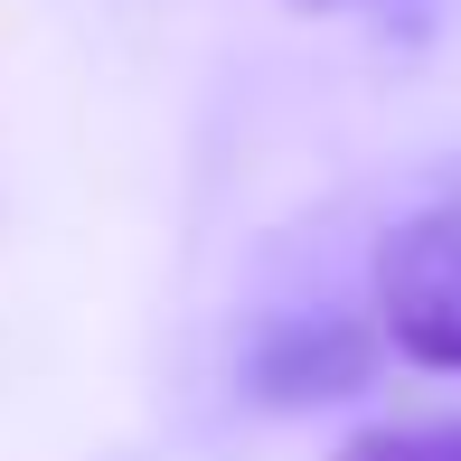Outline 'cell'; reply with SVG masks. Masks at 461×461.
Listing matches in <instances>:
<instances>
[{
    "instance_id": "cell-4",
    "label": "cell",
    "mask_w": 461,
    "mask_h": 461,
    "mask_svg": "<svg viewBox=\"0 0 461 461\" xmlns=\"http://www.w3.org/2000/svg\"><path fill=\"white\" fill-rule=\"evenodd\" d=\"M302 10H348V0H302Z\"/></svg>"
},
{
    "instance_id": "cell-2",
    "label": "cell",
    "mask_w": 461,
    "mask_h": 461,
    "mask_svg": "<svg viewBox=\"0 0 461 461\" xmlns=\"http://www.w3.org/2000/svg\"><path fill=\"white\" fill-rule=\"evenodd\" d=\"M367 376V330L358 321H274L245 358V386L264 405H321Z\"/></svg>"
},
{
    "instance_id": "cell-1",
    "label": "cell",
    "mask_w": 461,
    "mask_h": 461,
    "mask_svg": "<svg viewBox=\"0 0 461 461\" xmlns=\"http://www.w3.org/2000/svg\"><path fill=\"white\" fill-rule=\"evenodd\" d=\"M376 330L414 367L461 376V207H424L376 245Z\"/></svg>"
},
{
    "instance_id": "cell-3",
    "label": "cell",
    "mask_w": 461,
    "mask_h": 461,
    "mask_svg": "<svg viewBox=\"0 0 461 461\" xmlns=\"http://www.w3.org/2000/svg\"><path fill=\"white\" fill-rule=\"evenodd\" d=\"M348 461H461V424H386L348 443Z\"/></svg>"
}]
</instances>
